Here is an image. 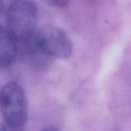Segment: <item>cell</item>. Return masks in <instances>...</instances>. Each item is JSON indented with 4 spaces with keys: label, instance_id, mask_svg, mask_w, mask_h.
Returning a JSON list of instances; mask_svg holds the SVG:
<instances>
[{
    "label": "cell",
    "instance_id": "cell-1",
    "mask_svg": "<svg viewBox=\"0 0 131 131\" xmlns=\"http://www.w3.org/2000/svg\"><path fill=\"white\" fill-rule=\"evenodd\" d=\"M38 8L35 2L26 0L12 2L6 11L7 29L17 43L35 31Z\"/></svg>",
    "mask_w": 131,
    "mask_h": 131
},
{
    "label": "cell",
    "instance_id": "cell-2",
    "mask_svg": "<svg viewBox=\"0 0 131 131\" xmlns=\"http://www.w3.org/2000/svg\"><path fill=\"white\" fill-rule=\"evenodd\" d=\"M0 111L12 127L24 125L28 117L26 97L21 87L15 82L5 84L0 90Z\"/></svg>",
    "mask_w": 131,
    "mask_h": 131
},
{
    "label": "cell",
    "instance_id": "cell-3",
    "mask_svg": "<svg viewBox=\"0 0 131 131\" xmlns=\"http://www.w3.org/2000/svg\"><path fill=\"white\" fill-rule=\"evenodd\" d=\"M36 35L43 48L51 58L66 59L71 55L72 42L60 28L46 25L36 30Z\"/></svg>",
    "mask_w": 131,
    "mask_h": 131
},
{
    "label": "cell",
    "instance_id": "cell-4",
    "mask_svg": "<svg viewBox=\"0 0 131 131\" xmlns=\"http://www.w3.org/2000/svg\"><path fill=\"white\" fill-rule=\"evenodd\" d=\"M18 44L21 56L30 67L38 69L45 68L48 64L51 57L41 45L36 35V30L31 35Z\"/></svg>",
    "mask_w": 131,
    "mask_h": 131
},
{
    "label": "cell",
    "instance_id": "cell-5",
    "mask_svg": "<svg viewBox=\"0 0 131 131\" xmlns=\"http://www.w3.org/2000/svg\"><path fill=\"white\" fill-rule=\"evenodd\" d=\"M17 41L9 31L0 26V68H7L15 61L18 53Z\"/></svg>",
    "mask_w": 131,
    "mask_h": 131
},
{
    "label": "cell",
    "instance_id": "cell-6",
    "mask_svg": "<svg viewBox=\"0 0 131 131\" xmlns=\"http://www.w3.org/2000/svg\"><path fill=\"white\" fill-rule=\"evenodd\" d=\"M48 3L49 5H52L54 6H57V7H63L68 2L66 1H62V0H58V1H49L48 2Z\"/></svg>",
    "mask_w": 131,
    "mask_h": 131
},
{
    "label": "cell",
    "instance_id": "cell-7",
    "mask_svg": "<svg viewBox=\"0 0 131 131\" xmlns=\"http://www.w3.org/2000/svg\"><path fill=\"white\" fill-rule=\"evenodd\" d=\"M42 131H61L58 128H57L56 127L54 126H48L47 127H45Z\"/></svg>",
    "mask_w": 131,
    "mask_h": 131
},
{
    "label": "cell",
    "instance_id": "cell-8",
    "mask_svg": "<svg viewBox=\"0 0 131 131\" xmlns=\"http://www.w3.org/2000/svg\"><path fill=\"white\" fill-rule=\"evenodd\" d=\"M3 8H4V2L0 1V12L3 10Z\"/></svg>",
    "mask_w": 131,
    "mask_h": 131
},
{
    "label": "cell",
    "instance_id": "cell-9",
    "mask_svg": "<svg viewBox=\"0 0 131 131\" xmlns=\"http://www.w3.org/2000/svg\"><path fill=\"white\" fill-rule=\"evenodd\" d=\"M0 131H6L5 127L2 124H0Z\"/></svg>",
    "mask_w": 131,
    "mask_h": 131
}]
</instances>
